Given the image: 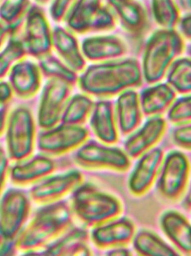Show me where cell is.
Returning <instances> with one entry per match:
<instances>
[{"mask_svg":"<svg viewBox=\"0 0 191 256\" xmlns=\"http://www.w3.org/2000/svg\"><path fill=\"white\" fill-rule=\"evenodd\" d=\"M143 77L138 61L125 59L90 66L79 78L78 86L86 94L108 99L139 88Z\"/></svg>","mask_w":191,"mask_h":256,"instance_id":"1","label":"cell"},{"mask_svg":"<svg viewBox=\"0 0 191 256\" xmlns=\"http://www.w3.org/2000/svg\"><path fill=\"white\" fill-rule=\"evenodd\" d=\"M73 216L67 201L60 200L44 204L18 236L19 250L27 252L45 248L69 230Z\"/></svg>","mask_w":191,"mask_h":256,"instance_id":"2","label":"cell"},{"mask_svg":"<svg viewBox=\"0 0 191 256\" xmlns=\"http://www.w3.org/2000/svg\"><path fill=\"white\" fill-rule=\"evenodd\" d=\"M70 204L74 216L84 225L92 228L117 218L123 210L117 198L90 182L81 184L74 190Z\"/></svg>","mask_w":191,"mask_h":256,"instance_id":"3","label":"cell"},{"mask_svg":"<svg viewBox=\"0 0 191 256\" xmlns=\"http://www.w3.org/2000/svg\"><path fill=\"white\" fill-rule=\"evenodd\" d=\"M185 48L184 41L175 29H162L151 36L145 46L143 75L149 84L160 82L169 72Z\"/></svg>","mask_w":191,"mask_h":256,"instance_id":"4","label":"cell"},{"mask_svg":"<svg viewBox=\"0 0 191 256\" xmlns=\"http://www.w3.org/2000/svg\"><path fill=\"white\" fill-rule=\"evenodd\" d=\"M105 1L77 0L66 18L68 28L80 35L113 30L117 17Z\"/></svg>","mask_w":191,"mask_h":256,"instance_id":"5","label":"cell"},{"mask_svg":"<svg viewBox=\"0 0 191 256\" xmlns=\"http://www.w3.org/2000/svg\"><path fill=\"white\" fill-rule=\"evenodd\" d=\"M6 150L15 162L28 159L33 154L36 142V127L32 112L28 107L20 106L8 116L5 130Z\"/></svg>","mask_w":191,"mask_h":256,"instance_id":"6","label":"cell"},{"mask_svg":"<svg viewBox=\"0 0 191 256\" xmlns=\"http://www.w3.org/2000/svg\"><path fill=\"white\" fill-rule=\"evenodd\" d=\"M190 173L188 156L180 150H172L164 158L156 182L157 190L166 200H179L187 188Z\"/></svg>","mask_w":191,"mask_h":256,"instance_id":"7","label":"cell"},{"mask_svg":"<svg viewBox=\"0 0 191 256\" xmlns=\"http://www.w3.org/2000/svg\"><path fill=\"white\" fill-rule=\"evenodd\" d=\"M131 158L124 150L110 144L87 140L74 155L77 166L87 169H110L126 172L131 166Z\"/></svg>","mask_w":191,"mask_h":256,"instance_id":"8","label":"cell"},{"mask_svg":"<svg viewBox=\"0 0 191 256\" xmlns=\"http://www.w3.org/2000/svg\"><path fill=\"white\" fill-rule=\"evenodd\" d=\"M0 206L1 238H17L31 210L30 196L23 190L11 188L2 192Z\"/></svg>","mask_w":191,"mask_h":256,"instance_id":"9","label":"cell"},{"mask_svg":"<svg viewBox=\"0 0 191 256\" xmlns=\"http://www.w3.org/2000/svg\"><path fill=\"white\" fill-rule=\"evenodd\" d=\"M22 38L29 56L39 60L51 54L53 30L39 6H33L29 8L25 18Z\"/></svg>","mask_w":191,"mask_h":256,"instance_id":"10","label":"cell"},{"mask_svg":"<svg viewBox=\"0 0 191 256\" xmlns=\"http://www.w3.org/2000/svg\"><path fill=\"white\" fill-rule=\"evenodd\" d=\"M88 136L89 132L83 126L61 123L40 132L37 147L47 156H58L78 148L88 140Z\"/></svg>","mask_w":191,"mask_h":256,"instance_id":"11","label":"cell"},{"mask_svg":"<svg viewBox=\"0 0 191 256\" xmlns=\"http://www.w3.org/2000/svg\"><path fill=\"white\" fill-rule=\"evenodd\" d=\"M72 88L73 86L62 80H48L43 90L38 112V124L42 129H50L60 122L71 98Z\"/></svg>","mask_w":191,"mask_h":256,"instance_id":"12","label":"cell"},{"mask_svg":"<svg viewBox=\"0 0 191 256\" xmlns=\"http://www.w3.org/2000/svg\"><path fill=\"white\" fill-rule=\"evenodd\" d=\"M83 180V174L77 170L48 176L31 187L29 195L31 200L36 203L44 204L53 202L73 192L82 184Z\"/></svg>","mask_w":191,"mask_h":256,"instance_id":"13","label":"cell"},{"mask_svg":"<svg viewBox=\"0 0 191 256\" xmlns=\"http://www.w3.org/2000/svg\"><path fill=\"white\" fill-rule=\"evenodd\" d=\"M165 154L162 148L155 147L138 158L129 176L128 188L133 195L142 196L156 182Z\"/></svg>","mask_w":191,"mask_h":256,"instance_id":"14","label":"cell"},{"mask_svg":"<svg viewBox=\"0 0 191 256\" xmlns=\"http://www.w3.org/2000/svg\"><path fill=\"white\" fill-rule=\"evenodd\" d=\"M136 226L127 217H117L93 228L90 239L97 248L110 249L132 243Z\"/></svg>","mask_w":191,"mask_h":256,"instance_id":"15","label":"cell"},{"mask_svg":"<svg viewBox=\"0 0 191 256\" xmlns=\"http://www.w3.org/2000/svg\"><path fill=\"white\" fill-rule=\"evenodd\" d=\"M167 122L161 116H152L125 141L124 150L131 159L138 158L156 147L165 134Z\"/></svg>","mask_w":191,"mask_h":256,"instance_id":"16","label":"cell"},{"mask_svg":"<svg viewBox=\"0 0 191 256\" xmlns=\"http://www.w3.org/2000/svg\"><path fill=\"white\" fill-rule=\"evenodd\" d=\"M9 83L18 98L31 99L37 94L42 84V72L39 65L24 59L9 72Z\"/></svg>","mask_w":191,"mask_h":256,"instance_id":"17","label":"cell"},{"mask_svg":"<svg viewBox=\"0 0 191 256\" xmlns=\"http://www.w3.org/2000/svg\"><path fill=\"white\" fill-rule=\"evenodd\" d=\"M89 233L85 228H69L58 238L45 246L42 255L52 256H88L92 255L88 244Z\"/></svg>","mask_w":191,"mask_h":256,"instance_id":"18","label":"cell"},{"mask_svg":"<svg viewBox=\"0 0 191 256\" xmlns=\"http://www.w3.org/2000/svg\"><path fill=\"white\" fill-rule=\"evenodd\" d=\"M160 226L181 254L191 255V222L181 212L168 210L161 216Z\"/></svg>","mask_w":191,"mask_h":256,"instance_id":"19","label":"cell"},{"mask_svg":"<svg viewBox=\"0 0 191 256\" xmlns=\"http://www.w3.org/2000/svg\"><path fill=\"white\" fill-rule=\"evenodd\" d=\"M90 126L95 136L101 142L110 145L117 142L119 128L114 104L111 100L102 99L95 102L90 116Z\"/></svg>","mask_w":191,"mask_h":256,"instance_id":"20","label":"cell"},{"mask_svg":"<svg viewBox=\"0 0 191 256\" xmlns=\"http://www.w3.org/2000/svg\"><path fill=\"white\" fill-rule=\"evenodd\" d=\"M56 163L46 154H40L10 168L9 177L12 184L26 186L48 177L56 170Z\"/></svg>","mask_w":191,"mask_h":256,"instance_id":"21","label":"cell"},{"mask_svg":"<svg viewBox=\"0 0 191 256\" xmlns=\"http://www.w3.org/2000/svg\"><path fill=\"white\" fill-rule=\"evenodd\" d=\"M125 30L134 38H140L148 26L146 11L135 0H106Z\"/></svg>","mask_w":191,"mask_h":256,"instance_id":"22","label":"cell"},{"mask_svg":"<svg viewBox=\"0 0 191 256\" xmlns=\"http://www.w3.org/2000/svg\"><path fill=\"white\" fill-rule=\"evenodd\" d=\"M81 49L85 58L91 62L117 60L126 56L128 50L124 41L115 36L86 38Z\"/></svg>","mask_w":191,"mask_h":256,"instance_id":"23","label":"cell"},{"mask_svg":"<svg viewBox=\"0 0 191 256\" xmlns=\"http://www.w3.org/2000/svg\"><path fill=\"white\" fill-rule=\"evenodd\" d=\"M119 131L123 136L133 134L140 126L143 118L140 97L133 89L119 95L115 106Z\"/></svg>","mask_w":191,"mask_h":256,"instance_id":"24","label":"cell"},{"mask_svg":"<svg viewBox=\"0 0 191 256\" xmlns=\"http://www.w3.org/2000/svg\"><path fill=\"white\" fill-rule=\"evenodd\" d=\"M53 48L61 60L75 72H83L85 57L74 32L61 26L53 30Z\"/></svg>","mask_w":191,"mask_h":256,"instance_id":"25","label":"cell"},{"mask_svg":"<svg viewBox=\"0 0 191 256\" xmlns=\"http://www.w3.org/2000/svg\"><path fill=\"white\" fill-rule=\"evenodd\" d=\"M177 92L170 84H160L143 91L140 97L143 113L150 118L161 116L171 108Z\"/></svg>","mask_w":191,"mask_h":256,"instance_id":"26","label":"cell"},{"mask_svg":"<svg viewBox=\"0 0 191 256\" xmlns=\"http://www.w3.org/2000/svg\"><path fill=\"white\" fill-rule=\"evenodd\" d=\"M134 251L145 256H179L181 253L172 244L151 230H142L136 232L133 242Z\"/></svg>","mask_w":191,"mask_h":256,"instance_id":"27","label":"cell"},{"mask_svg":"<svg viewBox=\"0 0 191 256\" xmlns=\"http://www.w3.org/2000/svg\"><path fill=\"white\" fill-rule=\"evenodd\" d=\"M95 102L91 96L84 93L70 98L66 106L61 122L63 124L83 126L90 118Z\"/></svg>","mask_w":191,"mask_h":256,"instance_id":"28","label":"cell"},{"mask_svg":"<svg viewBox=\"0 0 191 256\" xmlns=\"http://www.w3.org/2000/svg\"><path fill=\"white\" fill-rule=\"evenodd\" d=\"M43 76L49 79H58L74 86L78 84L77 73L70 68L64 62L49 54L39 60Z\"/></svg>","mask_w":191,"mask_h":256,"instance_id":"29","label":"cell"},{"mask_svg":"<svg viewBox=\"0 0 191 256\" xmlns=\"http://www.w3.org/2000/svg\"><path fill=\"white\" fill-rule=\"evenodd\" d=\"M28 54L22 36L10 38L1 48V78L8 76L13 66L24 60Z\"/></svg>","mask_w":191,"mask_h":256,"instance_id":"30","label":"cell"},{"mask_svg":"<svg viewBox=\"0 0 191 256\" xmlns=\"http://www.w3.org/2000/svg\"><path fill=\"white\" fill-rule=\"evenodd\" d=\"M167 79L177 92L191 94V58L177 59L170 68Z\"/></svg>","mask_w":191,"mask_h":256,"instance_id":"31","label":"cell"},{"mask_svg":"<svg viewBox=\"0 0 191 256\" xmlns=\"http://www.w3.org/2000/svg\"><path fill=\"white\" fill-rule=\"evenodd\" d=\"M152 6L155 20L163 29H175L181 22L175 0H152Z\"/></svg>","mask_w":191,"mask_h":256,"instance_id":"32","label":"cell"},{"mask_svg":"<svg viewBox=\"0 0 191 256\" xmlns=\"http://www.w3.org/2000/svg\"><path fill=\"white\" fill-rule=\"evenodd\" d=\"M30 8L29 0H1V22L8 25L19 24Z\"/></svg>","mask_w":191,"mask_h":256,"instance_id":"33","label":"cell"},{"mask_svg":"<svg viewBox=\"0 0 191 256\" xmlns=\"http://www.w3.org/2000/svg\"><path fill=\"white\" fill-rule=\"evenodd\" d=\"M167 118L177 126L191 122V94L175 100L168 110Z\"/></svg>","mask_w":191,"mask_h":256,"instance_id":"34","label":"cell"},{"mask_svg":"<svg viewBox=\"0 0 191 256\" xmlns=\"http://www.w3.org/2000/svg\"><path fill=\"white\" fill-rule=\"evenodd\" d=\"M172 140L177 147L191 150V122L177 126L172 132Z\"/></svg>","mask_w":191,"mask_h":256,"instance_id":"35","label":"cell"},{"mask_svg":"<svg viewBox=\"0 0 191 256\" xmlns=\"http://www.w3.org/2000/svg\"><path fill=\"white\" fill-rule=\"evenodd\" d=\"M77 0H52L50 14L55 22L66 20Z\"/></svg>","mask_w":191,"mask_h":256,"instance_id":"36","label":"cell"},{"mask_svg":"<svg viewBox=\"0 0 191 256\" xmlns=\"http://www.w3.org/2000/svg\"><path fill=\"white\" fill-rule=\"evenodd\" d=\"M9 158L7 152H5L3 147L1 148V190L3 192L4 187L5 186L6 180L10 174V166H9Z\"/></svg>","mask_w":191,"mask_h":256,"instance_id":"37","label":"cell"},{"mask_svg":"<svg viewBox=\"0 0 191 256\" xmlns=\"http://www.w3.org/2000/svg\"><path fill=\"white\" fill-rule=\"evenodd\" d=\"M17 238H1V256H11L16 254L17 250H19Z\"/></svg>","mask_w":191,"mask_h":256,"instance_id":"38","label":"cell"},{"mask_svg":"<svg viewBox=\"0 0 191 256\" xmlns=\"http://www.w3.org/2000/svg\"><path fill=\"white\" fill-rule=\"evenodd\" d=\"M14 94L10 83L4 82L3 80L1 82V104H10Z\"/></svg>","mask_w":191,"mask_h":256,"instance_id":"39","label":"cell"},{"mask_svg":"<svg viewBox=\"0 0 191 256\" xmlns=\"http://www.w3.org/2000/svg\"><path fill=\"white\" fill-rule=\"evenodd\" d=\"M180 26L183 35L188 40H191V14L181 20Z\"/></svg>","mask_w":191,"mask_h":256,"instance_id":"40","label":"cell"},{"mask_svg":"<svg viewBox=\"0 0 191 256\" xmlns=\"http://www.w3.org/2000/svg\"><path fill=\"white\" fill-rule=\"evenodd\" d=\"M133 254V252L130 249L127 248V246H117V248L108 249L106 253V255L111 256H127Z\"/></svg>","mask_w":191,"mask_h":256,"instance_id":"41","label":"cell"},{"mask_svg":"<svg viewBox=\"0 0 191 256\" xmlns=\"http://www.w3.org/2000/svg\"><path fill=\"white\" fill-rule=\"evenodd\" d=\"M182 198V206L186 211L191 212V179Z\"/></svg>","mask_w":191,"mask_h":256,"instance_id":"42","label":"cell"},{"mask_svg":"<svg viewBox=\"0 0 191 256\" xmlns=\"http://www.w3.org/2000/svg\"><path fill=\"white\" fill-rule=\"evenodd\" d=\"M10 104H1V134L3 136L8 120Z\"/></svg>","mask_w":191,"mask_h":256,"instance_id":"43","label":"cell"},{"mask_svg":"<svg viewBox=\"0 0 191 256\" xmlns=\"http://www.w3.org/2000/svg\"><path fill=\"white\" fill-rule=\"evenodd\" d=\"M179 8L186 12H191V0H175Z\"/></svg>","mask_w":191,"mask_h":256,"instance_id":"44","label":"cell"},{"mask_svg":"<svg viewBox=\"0 0 191 256\" xmlns=\"http://www.w3.org/2000/svg\"><path fill=\"white\" fill-rule=\"evenodd\" d=\"M35 1L39 4H45L48 3L50 0H35Z\"/></svg>","mask_w":191,"mask_h":256,"instance_id":"45","label":"cell"},{"mask_svg":"<svg viewBox=\"0 0 191 256\" xmlns=\"http://www.w3.org/2000/svg\"><path fill=\"white\" fill-rule=\"evenodd\" d=\"M188 54H190V56L191 57V44L188 48Z\"/></svg>","mask_w":191,"mask_h":256,"instance_id":"46","label":"cell"}]
</instances>
